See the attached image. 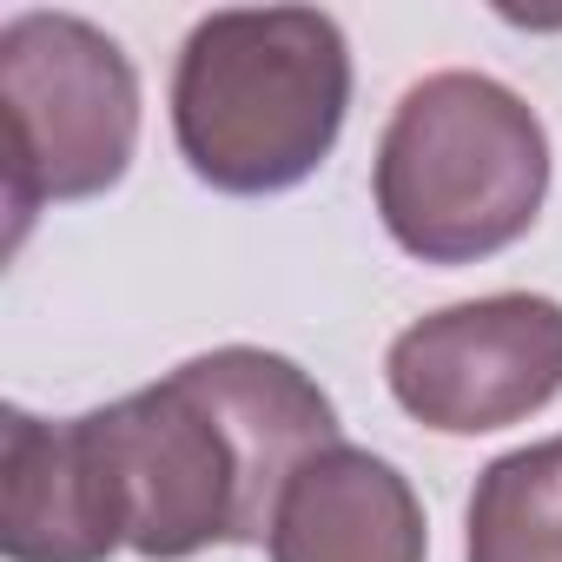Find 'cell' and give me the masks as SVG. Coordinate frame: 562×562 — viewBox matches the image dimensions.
<instances>
[{"instance_id": "6da1fadb", "label": "cell", "mask_w": 562, "mask_h": 562, "mask_svg": "<svg viewBox=\"0 0 562 562\" xmlns=\"http://www.w3.org/2000/svg\"><path fill=\"white\" fill-rule=\"evenodd\" d=\"M126 549L186 562L212 542H265L285 483L338 437V404L305 364L265 345H218L159 384L87 411Z\"/></svg>"}, {"instance_id": "7a4b0ae2", "label": "cell", "mask_w": 562, "mask_h": 562, "mask_svg": "<svg viewBox=\"0 0 562 562\" xmlns=\"http://www.w3.org/2000/svg\"><path fill=\"white\" fill-rule=\"evenodd\" d=\"M351 113V47L318 8H218L172 67V139L232 199L305 186Z\"/></svg>"}, {"instance_id": "3957f363", "label": "cell", "mask_w": 562, "mask_h": 562, "mask_svg": "<svg viewBox=\"0 0 562 562\" xmlns=\"http://www.w3.org/2000/svg\"><path fill=\"white\" fill-rule=\"evenodd\" d=\"M384 232L424 265L509 251L549 199V133L536 106L490 74L417 80L371 166Z\"/></svg>"}, {"instance_id": "277c9868", "label": "cell", "mask_w": 562, "mask_h": 562, "mask_svg": "<svg viewBox=\"0 0 562 562\" xmlns=\"http://www.w3.org/2000/svg\"><path fill=\"white\" fill-rule=\"evenodd\" d=\"M0 120H8V251L41 205L100 199L139 146V74L126 47L80 14H14L0 27Z\"/></svg>"}, {"instance_id": "5b68a950", "label": "cell", "mask_w": 562, "mask_h": 562, "mask_svg": "<svg viewBox=\"0 0 562 562\" xmlns=\"http://www.w3.org/2000/svg\"><path fill=\"white\" fill-rule=\"evenodd\" d=\"M391 397L443 437H490L562 391V305L542 292H490L397 331L384 358Z\"/></svg>"}, {"instance_id": "8992f818", "label": "cell", "mask_w": 562, "mask_h": 562, "mask_svg": "<svg viewBox=\"0 0 562 562\" xmlns=\"http://www.w3.org/2000/svg\"><path fill=\"white\" fill-rule=\"evenodd\" d=\"M126 549L106 463L87 417L0 411V555L8 562H106Z\"/></svg>"}, {"instance_id": "52a82bcc", "label": "cell", "mask_w": 562, "mask_h": 562, "mask_svg": "<svg viewBox=\"0 0 562 562\" xmlns=\"http://www.w3.org/2000/svg\"><path fill=\"white\" fill-rule=\"evenodd\" d=\"M271 562H424L430 522L411 476L358 443H325L278 496Z\"/></svg>"}, {"instance_id": "ba28073f", "label": "cell", "mask_w": 562, "mask_h": 562, "mask_svg": "<svg viewBox=\"0 0 562 562\" xmlns=\"http://www.w3.org/2000/svg\"><path fill=\"white\" fill-rule=\"evenodd\" d=\"M463 562H562V437L522 443L476 476Z\"/></svg>"}]
</instances>
